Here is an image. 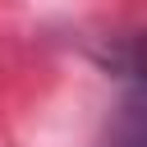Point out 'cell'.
Segmentation results:
<instances>
[{
  "label": "cell",
  "instance_id": "obj_1",
  "mask_svg": "<svg viewBox=\"0 0 147 147\" xmlns=\"http://www.w3.org/2000/svg\"><path fill=\"white\" fill-rule=\"evenodd\" d=\"M106 147H147V78H133V87L119 96L106 129Z\"/></svg>",
  "mask_w": 147,
  "mask_h": 147
}]
</instances>
